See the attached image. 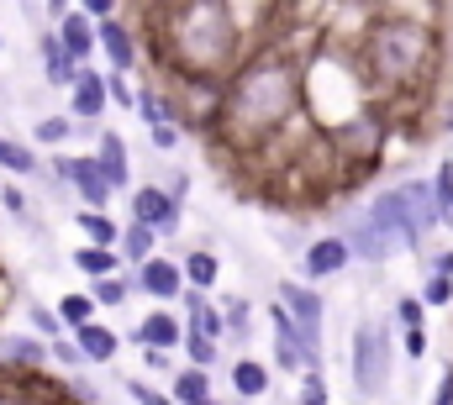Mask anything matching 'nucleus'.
Instances as JSON below:
<instances>
[{"mask_svg":"<svg viewBox=\"0 0 453 405\" xmlns=\"http://www.w3.org/2000/svg\"><path fill=\"white\" fill-rule=\"evenodd\" d=\"M80 11H90L96 21H106V16H116V0H80Z\"/></svg>","mask_w":453,"mask_h":405,"instance_id":"obj_41","label":"nucleus"},{"mask_svg":"<svg viewBox=\"0 0 453 405\" xmlns=\"http://www.w3.org/2000/svg\"><path fill=\"white\" fill-rule=\"evenodd\" d=\"M27 316H32V326H37L42 337H58V326H64V316H53L48 305H27Z\"/></svg>","mask_w":453,"mask_h":405,"instance_id":"obj_31","label":"nucleus"},{"mask_svg":"<svg viewBox=\"0 0 453 405\" xmlns=\"http://www.w3.org/2000/svg\"><path fill=\"white\" fill-rule=\"evenodd\" d=\"M206 405H211V401H206Z\"/></svg>","mask_w":453,"mask_h":405,"instance_id":"obj_49","label":"nucleus"},{"mask_svg":"<svg viewBox=\"0 0 453 405\" xmlns=\"http://www.w3.org/2000/svg\"><path fill=\"white\" fill-rule=\"evenodd\" d=\"M96 295H80V290H74V295H64V301H58V316H64V321H69V326H85V321H90V316H96Z\"/></svg>","mask_w":453,"mask_h":405,"instance_id":"obj_27","label":"nucleus"},{"mask_svg":"<svg viewBox=\"0 0 453 405\" xmlns=\"http://www.w3.org/2000/svg\"><path fill=\"white\" fill-rule=\"evenodd\" d=\"M0 169H11V174H37V153H32L27 142L0 137Z\"/></svg>","mask_w":453,"mask_h":405,"instance_id":"obj_25","label":"nucleus"},{"mask_svg":"<svg viewBox=\"0 0 453 405\" xmlns=\"http://www.w3.org/2000/svg\"><path fill=\"white\" fill-rule=\"evenodd\" d=\"M280 301L290 305V316L301 321L306 342H311V369H322V316H327V301L306 285V279H285L280 285Z\"/></svg>","mask_w":453,"mask_h":405,"instance_id":"obj_4","label":"nucleus"},{"mask_svg":"<svg viewBox=\"0 0 453 405\" xmlns=\"http://www.w3.org/2000/svg\"><path fill=\"white\" fill-rule=\"evenodd\" d=\"M64 5H69V0H48V11H53V16H64Z\"/></svg>","mask_w":453,"mask_h":405,"instance_id":"obj_46","label":"nucleus"},{"mask_svg":"<svg viewBox=\"0 0 453 405\" xmlns=\"http://www.w3.org/2000/svg\"><path fill=\"white\" fill-rule=\"evenodd\" d=\"M132 216H137V221H148V226H158L164 237H174V232H180V201H174L169 190H158V185L132 190Z\"/></svg>","mask_w":453,"mask_h":405,"instance_id":"obj_6","label":"nucleus"},{"mask_svg":"<svg viewBox=\"0 0 453 405\" xmlns=\"http://www.w3.org/2000/svg\"><path fill=\"white\" fill-rule=\"evenodd\" d=\"M222 316H226V326H232L237 337L248 332V301H242V295H226V301H222Z\"/></svg>","mask_w":453,"mask_h":405,"instance_id":"obj_30","label":"nucleus"},{"mask_svg":"<svg viewBox=\"0 0 453 405\" xmlns=\"http://www.w3.org/2000/svg\"><path fill=\"white\" fill-rule=\"evenodd\" d=\"M32 137H37V142H48V148H64V142L74 137V116H42Z\"/></svg>","mask_w":453,"mask_h":405,"instance_id":"obj_26","label":"nucleus"},{"mask_svg":"<svg viewBox=\"0 0 453 405\" xmlns=\"http://www.w3.org/2000/svg\"><path fill=\"white\" fill-rule=\"evenodd\" d=\"M390 232L374 221V216H364V221H353V232H348V248H353V258H364V264H380L385 253H390Z\"/></svg>","mask_w":453,"mask_h":405,"instance_id":"obj_11","label":"nucleus"},{"mask_svg":"<svg viewBox=\"0 0 453 405\" xmlns=\"http://www.w3.org/2000/svg\"><path fill=\"white\" fill-rule=\"evenodd\" d=\"M185 353H190V363H201V369H211V363L222 358L217 337H211V332H196V326H185Z\"/></svg>","mask_w":453,"mask_h":405,"instance_id":"obj_24","label":"nucleus"},{"mask_svg":"<svg viewBox=\"0 0 453 405\" xmlns=\"http://www.w3.org/2000/svg\"><path fill=\"white\" fill-rule=\"evenodd\" d=\"M106 105H111V80H101L96 69H80V85H74V96H69V116L96 121Z\"/></svg>","mask_w":453,"mask_h":405,"instance_id":"obj_9","label":"nucleus"},{"mask_svg":"<svg viewBox=\"0 0 453 405\" xmlns=\"http://www.w3.org/2000/svg\"><path fill=\"white\" fill-rule=\"evenodd\" d=\"M301 401H327V379H322V369H306V390H301Z\"/></svg>","mask_w":453,"mask_h":405,"instance_id":"obj_36","label":"nucleus"},{"mask_svg":"<svg viewBox=\"0 0 453 405\" xmlns=\"http://www.w3.org/2000/svg\"><path fill=\"white\" fill-rule=\"evenodd\" d=\"M127 258H121V248H101V242H85L80 253H74V269L85 274V279H106V274H116Z\"/></svg>","mask_w":453,"mask_h":405,"instance_id":"obj_16","label":"nucleus"},{"mask_svg":"<svg viewBox=\"0 0 453 405\" xmlns=\"http://www.w3.org/2000/svg\"><path fill=\"white\" fill-rule=\"evenodd\" d=\"M53 180H69L74 195L90 205V210H106L116 195V185H111V174L101 169V158H69V153H58L53 158Z\"/></svg>","mask_w":453,"mask_h":405,"instance_id":"obj_3","label":"nucleus"},{"mask_svg":"<svg viewBox=\"0 0 453 405\" xmlns=\"http://www.w3.org/2000/svg\"><path fill=\"white\" fill-rule=\"evenodd\" d=\"M232 390H237L242 401H258V395L269 390V369H264V363H253V358L232 363Z\"/></svg>","mask_w":453,"mask_h":405,"instance_id":"obj_21","label":"nucleus"},{"mask_svg":"<svg viewBox=\"0 0 453 405\" xmlns=\"http://www.w3.org/2000/svg\"><path fill=\"white\" fill-rule=\"evenodd\" d=\"M153 148H164V153H169V148H180V132H174L169 121H158V126H153Z\"/></svg>","mask_w":453,"mask_h":405,"instance_id":"obj_38","label":"nucleus"},{"mask_svg":"<svg viewBox=\"0 0 453 405\" xmlns=\"http://www.w3.org/2000/svg\"><path fill=\"white\" fill-rule=\"evenodd\" d=\"M422 301H427V305H453V279H449V274H427Z\"/></svg>","mask_w":453,"mask_h":405,"instance_id":"obj_29","label":"nucleus"},{"mask_svg":"<svg viewBox=\"0 0 453 405\" xmlns=\"http://www.w3.org/2000/svg\"><path fill=\"white\" fill-rule=\"evenodd\" d=\"M137 116H142L148 126H158V121H164V105H158V96H148V90H142V96H137Z\"/></svg>","mask_w":453,"mask_h":405,"instance_id":"obj_35","label":"nucleus"},{"mask_svg":"<svg viewBox=\"0 0 453 405\" xmlns=\"http://www.w3.org/2000/svg\"><path fill=\"white\" fill-rule=\"evenodd\" d=\"M58 42L85 64V58L101 48V21H96L90 11H64V16H58Z\"/></svg>","mask_w":453,"mask_h":405,"instance_id":"obj_8","label":"nucleus"},{"mask_svg":"<svg viewBox=\"0 0 453 405\" xmlns=\"http://www.w3.org/2000/svg\"><path fill=\"white\" fill-rule=\"evenodd\" d=\"M158 237H164L158 226H148V221H137V216H132V221H127V232H121V258H127V264H148V258H153V248H158Z\"/></svg>","mask_w":453,"mask_h":405,"instance_id":"obj_17","label":"nucleus"},{"mask_svg":"<svg viewBox=\"0 0 453 405\" xmlns=\"http://www.w3.org/2000/svg\"><path fill=\"white\" fill-rule=\"evenodd\" d=\"M427 353V332L422 326H406V358H422Z\"/></svg>","mask_w":453,"mask_h":405,"instance_id":"obj_39","label":"nucleus"},{"mask_svg":"<svg viewBox=\"0 0 453 405\" xmlns=\"http://www.w3.org/2000/svg\"><path fill=\"white\" fill-rule=\"evenodd\" d=\"M42 74H48V85H64V90L80 85V58L58 42V32H42Z\"/></svg>","mask_w":453,"mask_h":405,"instance_id":"obj_10","label":"nucleus"},{"mask_svg":"<svg viewBox=\"0 0 453 405\" xmlns=\"http://www.w3.org/2000/svg\"><path fill=\"white\" fill-rule=\"evenodd\" d=\"M180 405H206L211 401V379H206V369L201 363H190V369H180L174 374V390H169Z\"/></svg>","mask_w":453,"mask_h":405,"instance_id":"obj_20","label":"nucleus"},{"mask_svg":"<svg viewBox=\"0 0 453 405\" xmlns=\"http://www.w3.org/2000/svg\"><path fill=\"white\" fill-rule=\"evenodd\" d=\"M433 405H453V363L443 369V379H438V395H433Z\"/></svg>","mask_w":453,"mask_h":405,"instance_id":"obj_42","label":"nucleus"},{"mask_svg":"<svg viewBox=\"0 0 453 405\" xmlns=\"http://www.w3.org/2000/svg\"><path fill=\"white\" fill-rule=\"evenodd\" d=\"M169 180H174V185H169V195H174V201H185V195H190V180H185V174H169Z\"/></svg>","mask_w":453,"mask_h":405,"instance_id":"obj_43","label":"nucleus"},{"mask_svg":"<svg viewBox=\"0 0 453 405\" xmlns=\"http://www.w3.org/2000/svg\"><path fill=\"white\" fill-rule=\"evenodd\" d=\"M101 48H106V58H111V69H121V74H127V69L137 64L132 32H127V27H121L116 16H106V21H101Z\"/></svg>","mask_w":453,"mask_h":405,"instance_id":"obj_15","label":"nucleus"},{"mask_svg":"<svg viewBox=\"0 0 453 405\" xmlns=\"http://www.w3.org/2000/svg\"><path fill=\"white\" fill-rule=\"evenodd\" d=\"M74 221H80L85 242H101V248H121V232H127V226H121V221H111L106 210H90V205H85V210H80Z\"/></svg>","mask_w":453,"mask_h":405,"instance_id":"obj_18","label":"nucleus"},{"mask_svg":"<svg viewBox=\"0 0 453 405\" xmlns=\"http://www.w3.org/2000/svg\"><path fill=\"white\" fill-rule=\"evenodd\" d=\"M111 101H116V105H132V111H137V96H132V85H127V74H121V69L111 74Z\"/></svg>","mask_w":453,"mask_h":405,"instance_id":"obj_37","label":"nucleus"},{"mask_svg":"<svg viewBox=\"0 0 453 405\" xmlns=\"http://www.w3.org/2000/svg\"><path fill=\"white\" fill-rule=\"evenodd\" d=\"M0 48H5V37H0Z\"/></svg>","mask_w":453,"mask_h":405,"instance_id":"obj_48","label":"nucleus"},{"mask_svg":"<svg viewBox=\"0 0 453 405\" xmlns=\"http://www.w3.org/2000/svg\"><path fill=\"white\" fill-rule=\"evenodd\" d=\"M137 290H148L153 301H180L185 295V264H169V258H148L137 264Z\"/></svg>","mask_w":453,"mask_h":405,"instance_id":"obj_7","label":"nucleus"},{"mask_svg":"<svg viewBox=\"0 0 453 405\" xmlns=\"http://www.w3.org/2000/svg\"><path fill=\"white\" fill-rule=\"evenodd\" d=\"M301 405H327V401H301Z\"/></svg>","mask_w":453,"mask_h":405,"instance_id":"obj_47","label":"nucleus"},{"mask_svg":"<svg viewBox=\"0 0 453 405\" xmlns=\"http://www.w3.org/2000/svg\"><path fill=\"white\" fill-rule=\"evenodd\" d=\"M53 358H58V363H69V369H80V363H85L80 342H64V337H53Z\"/></svg>","mask_w":453,"mask_h":405,"instance_id":"obj_34","label":"nucleus"},{"mask_svg":"<svg viewBox=\"0 0 453 405\" xmlns=\"http://www.w3.org/2000/svg\"><path fill=\"white\" fill-rule=\"evenodd\" d=\"M185 321H190L196 332H211V337H222V332H226V316L206 301V290H201V285H190V290H185Z\"/></svg>","mask_w":453,"mask_h":405,"instance_id":"obj_14","label":"nucleus"},{"mask_svg":"<svg viewBox=\"0 0 453 405\" xmlns=\"http://www.w3.org/2000/svg\"><path fill=\"white\" fill-rule=\"evenodd\" d=\"M353 264V248H348V237H317L306 253H301V279L306 285H317V279H333Z\"/></svg>","mask_w":453,"mask_h":405,"instance_id":"obj_5","label":"nucleus"},{"mask_svg":"<svg viewBox=\"0 0 453 405\" xmlns=\"http://www.w3.org/2000/svg\"><path fill=\"white\" fill-rule=\"evenodd\" d=\"M433 274H449L453 279V253H438V258H433Z\"/></svg>","mask_w":453,"mask_h":405,"instance_id":"obj_45","label":"nucleus"},{"mask_svg":"<svg viewBox=\"0 0 453 405\" xmlns=\"http://www.w3.org/2000/svg\"><path fill=\"white\" fill-rule=\"evenodd\" d=\"M142 358H148V369H169V353H164V348H148Z\"/></svg>","mask_w":453,"mask_h":405,"instance_id":"obj_44","label":"nucleus"},{"mask_svg":"<svg viewBox=\"0 0 453 405\" xmlns=\"http://www.w3.org/2000/svg\"><path fill=\"white\" fill-rule=\"evenodd\" d=\"M121 390H127V395H132V401H137V405H180V401H164V395H158V390H148V385H142V379H127V385H121Z\"/></svg>","mask_w":453,"mask_h":405,"instance_id":"obj_32","label":"nucleus"},{"mask_svg":"<svg viewBox=\"0 0 453 405\" xmlns=\"http://www.w3.org/2000/svg\"><path fill=\"white\" fill-rule=\"evenodd\" d=\"M90 285H96L90 295H96L101 305H121V301H127V279H116V274H106V279H90Z\"/></svg>","mask_w":453,"mask_h":405,"instance_id":"obj_28","label":"nucleus"},{"mask_svg":"<svg viewBox=\"0 0 453 405\" xmlns=\"http://www.w3.org/2000/svg\"><path fill=\"white\" fill-rule=\"evenodd\" d=\"M348 369H353L358 395H380V390H385V374H390V326H380V321H358V326H353Z\"/></svg>","mask_w":453,"mask_h":405,"instance_id":"obj_2","label":"nucleus"},{"mask_svg":"<svg viewBox=\"0 0 453 405\" xmlns=\"http://www.w3.org/2000/svg\"><path fill=\"white\" fill-rule=\"evenodd\" d=\"M0 201H5V210H11V216H16V221H21V216H27V195H21V190H16V185H5V195H0Z\"/></svg>","mask_w":453,"mask_h":405,"instance_id":"obj_40","label":"nucleus"},{"mask_svg":"<svg viewBox=\"0 0 453 405\" xmlns=\"http://www.w3.org/2000/svg\"><path fill=\"white\" fill-rule=\"evenodd\" d=\"M422 310H427V301H422V295H406V301L395 305V316H401V326H422Z\"/></svg>","mask_w":453,"mask_h":405,"instance_id":"obj_33","label":"nucleus"},{"mask_svg":"<svg viewBox=\"0 0 453 405\" xmlns=\"http://www.w3.org/2000/svg\"><path fill=\"white\" fill-rule=\"evenodd\" d=\"M74 342H80V353H85V363H111L116 353H121V337H116L111 326H96V321H85V326H74Z\"/></svg>","mask_w":453,"mask_h":405,"instance_id":"obj_12","label":"nucleus"},{"mask_svg":"<svg viewBox=\"0 0 453 405\" xmlns=\"http://www.w3.org/2000/svg\"><path fill=\"white\" fill-rule=\"evenodd\" d=\"M369 216H374L390 237H401V242L417 248L422 232L443 221V201H438L433 185H395V190H380V195H374Z\"/></svg>","mask_w":453,"mask_h":405,"instance_id":"obj_1","label":"nucleus"},{"mask_svg":"<svg viewBox=\"0 0 453 405\" xmlns=\"http://www.w3.org/2000/svg\"><path fill=\"white\" fill-rule=\"evenodd\" d=\"M185 279H190V285H201V290H211V285L222 279V264H217V253H206V248L185 253Z\"/></svg>","mask_w":453,"mask_h":405,"instance_id":"obj_22","label":"nucleus"},{"mask_svg":"<svg viewBox=\"0 0 453 405\" xmlns=\"http://www.w3.org/2000/svg\"><path fill=\"white\" fill-rule=\"evenodd\" d=\"M132 342H137V348H180V342H185V326H180L174 316L153 310V316H142V326L132 332Z\"/></svg>","mask_w":453,"mask_h":405,"instance_id":"obj_13","label":"nucleus"},{"mask_svg":"<svg viewBox=\"0 0 453 405\" xmlns=\"http://www.w3.org/2000/svg\"><path fill=\"white\" fill-rule=\"evenodd\" d=\"M48 353H53V348H42V342H37V337H27V332L0 342V358H11V363H42Z\"/></svg>","mask_w":453,"mask_h":405,"instance_id":"obj_23","label":"nucleus"},{"mask_svg":"<svg viewBox=\"0 0 453 405\" xmlns=\"http://www.w3.org/2000/svg\"><path fill=\"white\" fill-rule=\"evenodd\" d=\"M96 158H101V169L111 174L116 195L132 190V169H127V153H121V137H116V132H101V153H96Z\"/></svg>","mask_w":453,"mask_h":405,"instance_id":"obj_19","label":"nucleus"}]
</instances>
